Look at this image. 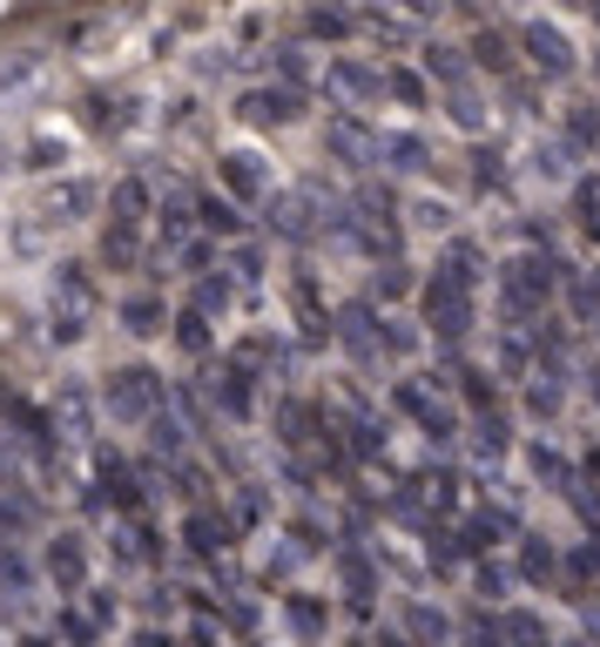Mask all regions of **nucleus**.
<instances>
[{
  "label": "nucleus",
  "instance_id": "obj_1",
  "mask_svg": "<svg viewBox=\"0 0 600 647\" xmlns=\"http://www.w3.org/2000/svg\"><path fill=\"white\" fill-rule=\"evenodd\" d=\"M95 317H102L95 270L89 264H54V277H48V338L54 345H81Z\"/></svg>",
  "mask_w": 600,
  "mask_h": 647
},
{
  "label": "nucleus",
  "instance_id": "obj_2",
  "mask_svg": "<svg viewBox=\"0 0 600 647\" xmlns=\"http://www.w3.org/2000/svg\"><path fill=\"white\" fill-rule=\"evenodd\" d=\"M95 398H102V412H109L115 425H149L162 404H169L162 371H149V364H122V371H109Z\"/></svg>",
  "mask_w": 600,
  "mask_h": 647
},
{
  "label": "nucleus",
  "instance_id": "obj_3",
  "mask_svg": "<svg viewBox=\"0 0 600 647\" xmlns=\"http://www.w3.org/2000/svg\"><path fill=\"white\" fill-rule=\"evenodd\" d=\"M553 270H560V264H547V257H512V264L499 270V304H506L512 324L540 317V304L553 297Z\"/></svg>",
  "mask_w": 600,
  "mask_h": 647
},
{
  "label": "nucleus",
  "instance_id": "obj_4",
  "mask_svg": "<svg viewBox=\"0 0 600 647\" xmlns=\"http://www.w3.org/2000/svg\"><path fill=\"white\" fill-rule=\"evenodd\" d=\"M418 310H425V324L446 338V345H459L466 331H472V290H459V284H446V277H433L418 290Z\"/></svg>",
  "mask_w": 600,
  "mask_h": 647
},
{
  "label": "nucleus",
  "instance_id": "obj_5",
  "mask_svg": "<svg viewBox=\"0 0 600 647\" xmlns=\"http://www.w3.org/2000/svg\"><path fill=\"white\" fill-rule=\"evenodd\" d=\"M216 183H223V203H271V162L256 148H230L216 155Z\"/></svg>",
  "mask_w": 600,
  "mask_h": 647
},
{
  "label": "nucleus",
  "instance_id": "obj_6",
  "mask_svg": "<svg viewBox=\"0 0 600 647\" xmlns=\"http://www.w3.org/2000/svg\"><path fill=\"white\" fill-rule=\"evenodd\" d=\"M324 155L345 162V170H365V162H378V129L365 115H352V109H337L324 122Z\"/></svg>",
  "mask_w": 600,
  "mask_h": 647
},
{
  "label": "nucleus",
  "instance_id": "obj_7",
  "mask_svg": "<svg viewBox=\"0 0 600 647\" xmlns=\"http://www.w3.org/2000/svg\"><path fill=\"white\" fill-rule=\"evenodd\" d=\"M95 412H102V398H95L89 384H74V378L54 384V398H48V419H54V439H61V445H68V439H74V445L95 439Z\"/></svg>",
  "mask_w": 600,
  "mask_h": 647
},
{
  "label": "nucleus",
  "instance_id": "obj_8",
  "mask_svg": "<svg viewBox=\"0 0 600 647\" xmlns=\"http://www.w3.org/2000/svg\"><path fill=\"white\" fill-rule=\"evenodd\" d=\"M236 115H243L250 129H284V122L304 115V95L284 89V81H264V89H243V95H236Z\"/></svg>",
  "mask_w": 600,
  "mask_h": 647
},
{
  "label": "nucleus",
  "instance_id": "obj_9",
  "mask_svg": "<svg viewBox=\"0 0 600 647\" xmlns=\"http://www.w3.org/2000/svg\"><path fill=\"white\" fill-rule=\"evenodd\" d=\"M41 566H48L54 594H81V587H89V540H81V533H54Z\"/></svg>",
  "mask_w": 600,
  "mask_h": 647
},
{
  "label": "nucleus",
  "instance_id": "obj_10",
  "mask_svg": "<svg viewBox=\"0 0 600 647\" xmlns=\"http://www.w3.org/2000/svg\"><path fill=\"white\" fill-rule=\"evenodd\" d=\"M520 48H527V61H533L547 81L573 74V41H567L553 21H527V28H520Z\"/></svg>",
  "mask_w": 600,
  "mask_h": 647
},
{
  "label": "nucleus",
  "instance_id": "obj_11",
  "mask_svg": "<svg viewBox=\"0 0 600 647\" xmlns=\"http://www.w3.org/2000/svg\"><path fill=\"white\" fill-rule=\"evenodd\" d=\"M378 331H385V317L358 297V304H345L337 310V345H345L358 364H378Z\"/></svg>",
  "mask_w": 600,
  "mask_h": 647
},
{
  "label": "nucleus",
  "instance_id": "obj_12",
  "mask_svg": "<svg viewBox=\"0 0 600 647\" xmlns=\"http://www.w3.org/2000/svg\"><path fill=\"white\" fill-rule=\"evenodd\" d=\"M264 223H271V236H284V243H304V236L317 229V196H311V189L271 196V203H264Z\"/></svg>",
  "mask_w": 600,
  "mask_h": 647
},
{
  "label": "nucleus",
  "instance_id": "obj_13",
  "mask_svg": "<svg viewBox=\"0 0 600 647\" xmlns=\"http://www.w3.org/2000/svg\"><path fill=\"white\" fill-rule=\"evenodd\" d=\"M324 89H330L337 102H372V95L385 89V74H378L372 61H358V54H337V61H324Z\"/></svg>",
  "mask_w": 600,
  "mask_h": 647
},
{
  "label": "nucleus",
  "instance_id": "obj_14",
  "mask_svg": "<svg viewBox=\"0 0 600 647\" xmlns=\"http://www.w3.org/2000/svg\"><path fill=\"white\" fill-rule=\"evenodd\" d=\"M102 203V189L89 183V176H61V183H48V196H41V223H81Z\"/></svg>",
  "mask_w": 600,
  "mask_h": 647
},
{
  "label": "nucleus",
  "instance_id": "obj_15",
  "mask_svg": "<svg viewBox=\"0 0 600 647\" xmlns=\"http://www.w3.org/2000/svg\"><path fill=\"white\" fill-rule=\"evenodd\" d=\"M210 404H216L223 419H236V425H243V419L256 412V378H250V371H236V364H223V371L210 378Z\"/></svg>",
  "mask_w": 600,
  "mask_h": 647
},
{
  "label": "nucleus",
  "instance_id": "obj_16",
  "mask_svg": "<svg viewBox=\"0 0 600 647\" xmlns=\"http://www.w3.org/2000/svg\"><path fill=\"white\" fill-rule=\"evenodd\" d=\"M230 513H216V506H190V520H183V540H190V553H203V559H216L223 546H230Z\"/></svg>",
  "mask_w": 600,
  "mask_h": 647
},
{
  "label": "nucleus",
  "instance_id": "obj_17",
  "mask_svg": "<svg viewBox=\"0 0 600 647\" xmlns=\"http://www.w3.org/2000/svg\"><path fill=\"white\" fill-rule=\"evenodd\" d=\"M122 331H129V338H162V331H169V304H162L155 290L122 297Z\"/></svg>",
  "mask_w": 600,
  "mask_h": 647
},
{
  "label": "nucleus",
  "instance_id": "obj_18",
  "mask_svg": "<svg viewBox=\"0 0 600 647\" xmlns=\"http://www.w3.org/2000/svg\"><path fill=\"white\" fill-rule=\"evenodd\" d=\"M149 203H155V189H149V176H122V183L109 189V223H129V229H142V216H149Z\"/></svg>",
  "mask_w": 600,
  "mask_h": 647
},
{
  "label": "nucleus",
  "instance_id": "obj_19",
  "mask_svg": "<svg viewBox=\"0 0 600 647\" xmlns=\"http://www.w3.org/2000/svg\"><path fill=\"white\" fill-rule=\"evenodd\" d=\"M41 68H48V48H8L0 54V95H21Z\"/></svg>",
  "mask_w": 600,
  "mask_h": 647
},
{
  "label": "nucleus",
  "instance_id": "obj_20",
  "mask_svg": "<svg viewBox=\"0 0 600 647\" xmlns=\"http://www.w3.org/2000/svg\"><path fill=\"white\" fill-rule=\"evenodd\" d=\"M135 264H142V229L109 223L102 229V270H135Z\"/></svg>",
  "mask_w": 600,
  "mask_h": 647
},
{
  "label": "nucleus",
  "instance_id": "obj_21",
  "mask_svg": "<svg viewBox=\"0 0 600 647\" xmlns=\"http://www.w3.org/2000/svg\"><path fill=\"white\" fill-rule=\"evenodd\" d=\"M115 553H122L129 566H149V559H162V540H155V526L135 513V520H122V533H115Z\"/></svg>",
  "mask_w": 600,
  "mask_h": 647
},
{
  "label": "nucleus",
  "instance_id": "obj_22",
  "mask_svg": "<svg viewBox=\"0 0 600 647\" xmlns=\"http://www.w3.org/2000/svg\"><path fill=\"white\" fill-rule=\"evenodd\" d=\"M169 331H176V351H183V358H210V345H216V324H210L203 310H183Z\"/></svg>",
  "mask_w": 600,
  "mask_h": 647
},
{
  "label": "nucleus",
  "instance_id": "obj_23",
  "mask_svg": "<svg viewBox=\"0 0 600 647\" xmlns=\"http://www.w3.org/2000/svg\"><path fill=\"white\" fill-rule=\"evenodd\" d=\"M378 155L391 162V170H398V176H418V170H425V162H433V148H425L418 135H378Z\"/></svg>",
  "mask_w": 600,
  "mask_h": 647
},
{
  "label": "nucleus",
  "instance_id": "obj_24",
  "mask_svg": "<svg viewBox=\"0 0 600 647\" xmlns=\"http://www.w3.org/2000/svg\"><path fill=\"white\" fill-rule=\"evenodd\" d=\"M230 297H236V277H230V270H216V277L203 270V277H196V290H190V310L223 317V310H230Z\"/></svg>",
  "mask_w": 600,
  "mask_h": 647
},
{
  "label": "nucleus",
  "instance_id": "obj_25",
  "mask_svg": "<svg viewBox=\"0 0 600 647\" xmlns=\"http://www.w3.org/2000/svg\"><path fill=\"white\" fill-rule=\"evenodd\" d=\"M446 115H452V122H459L466 135H479V129L492 122V109H486V95L472 89V81H466V89H452V95H446Z\"/></svg>",
  "mask_w": 600,
  "mask_h": 647
},
{
  "label": "nucleus",
  "instance_id": "obj_26",
  "mask_svg": "<svg viewBox=\"0 0 600 647\" xmlns=\"http://www.w3.org/2000/svg\"><path fill=\"white\" fill-rule=\"evenodd\" d=\"M533 176L540 183H573V142H540L533 148Z\"/></svg>",
  "mask_w": 600,
  "mask_h": 647
},
{
  "label": "nucleus",
  "instance_id": "obj_27",
  "mask_svg": "<svg viewBox=\"0 0 600 647\" xmlns=\"http://www.w3.org/2000/svg\"><path fill=\"white\" fill-rule=\"evenodd\" d=\"M527 465H533V479H547V485H560V493H573V465H567L553 445H533Z\"/></svg>",
  "mask_w": 600,
  "mask_h": 647
},
{
  "label": "nucleus",
  "instance_id": "obj_28",
  "mask_svg": "<svg viewBox=\"0 0 600 647\" xmlns=\"http://www.w3.org/2000/svg\"><path fill=\"white\" fill-rule=\"evenodd\" d=\"M499 640H506V647H553L533 614H506V620H499Z\"/></svg>",
  "mask_w": 600,
  "mask_h": 647
},
{
  "label": "nucleus",
  "instance_id": "obj_29",
  "mask_svg": "<svg viewBox=\"0 0 600 647\" xmlns=\"http://www.w3.org/2000/svg\"><path fill=\"white\" fill-rule=\"evenodd\" d=\"M425 74H439L446 89H466V54L459 48H425Z\"/></svg>",
  "mask_w": 600,
  "mask_h": 647
},
{
  "label": "nucleus",
  "instance_id": "obj_30",
  "mask_svg": "<svg viewBox=\"0 0 600 647\" xmlns=\"http://www.w3.org/2000/svg\"><path fill=\"white\" fill-rule=\"evenodd\" d=\"M89 122H95L102 135H122L135 115H129V102H122V95H115V102H109V95H89Z\"/></svg>",
  "mask_w": 600,
  "mask_h": 647
},
{
  "label": "nucleus",
  "instance_id": "obj_31",
  "mask_svg": "<svg viewBox=\"0 0 600 647\" xmlns=\"http://www.w3.org/2000/svg\"><path fill=\"white\" fill-rule=\"evenodd\" d=\"M284 620H291L304 640H317V634H324V607H317L311 594H291V600H284Z\"/></svg>",
  "mask_w": 600,
  "mask_h": 647
},
{
  "label": "nucleus",
  "instance_id": "obj_32",
  "mask_svg": "<svg viewBox=\"0 0 600 647\" xmlns=\"http://www.w3.org/2000/svg\"><path fill=\"white\" fill-rule=\"evenodd\" d=\"M418 432L433 439V445H446V439H459V419H452V404H425L418 412Z\"/></svg>",
  "mask_w": 600,
  "mask_h": 647
},
{
  "label": "nucleus",
  "instance_id": "obj_33",
  "mask_svg": "<svg viewBox=\"0 0 600 647\" xmlns=\"http://www.w3.org/2000/svg\"><path fill=\"white\" fill-rule=\"evenodd\" d=\"M142 432H149V445H155L162 459H176V452H183V425H176V419H169V412H155V419H149Z\"/></svg>",
  "mask_w": 600,
  "mask_h": 647
},
{
  "label": "nucleus",
  "instance_id": "obj_34",
  "mask_svg": "<svg viewBox=\"0 0 600 647\" xmlns=\"http://www.w3.org/2000/svg\"><path fill=\"white\" fill-rule=\"evenodd\" d=\"M527 412H533V419H560V384H553L547 371L527 384Z\"/></svg>",
  "mask_w": 600,
  "mask_h": 647
},
{
  "label": "nucleus",
  "instance_id": "obj_35",
  "mask_svg": "<svg viewBox=\"0 0 600 647\" xmlns=\"http://www.w3.org/2000/svg\"><path fill=\"white\" fill-rule=\"evenodd\" d=\"M385 95L405 102V109H418V102H425V81H418L411 68H391V74H385Z\"/></svg>",
  "mask_w": 600,
  "mask_h": 647
},
{
  "label": "nucleus",
  "instance_id": "obj_36",
  "mask_svg": "<svg viewBox=\"0 0 600 647\" xmlns=\"http://www.w3.org/2000/svg\"><path fill=\"white\" fill-rule=\"evenodd\" d=\"M196 223H203V229H216V236H236V203L203 196V203H196Z\"/></svg>",
  "mask_w": 600,
  "mask_h": 647
},
{
  "label": "nucleus",
  "instance_id": "obj_37",
  "mask_svg": "<svg viewBox=\"0 0 600 647\" xmlns=\"http://www.w3.org/2000/svg\"><path fill=\"white\" fill-rule=\"evenodd\" d=\"M472 54H479V61H486L492 74H506V68H512V54H506V41H499L492 28H479V34H472Z\"/></svg>",
  "mask_w": 600,
  "mask_h": 647
},
{
  "label": "nucleus",
  "instance_id": "obj_38",
  "mask_svg": "<svg viewBox=\"0 0 600 647\" xmlns=\"http://www.w3.org/2000/svg\"><path fill=\"white\" fill-rule=\"evenodd\" d=\"M472 445H479V459H499V452H506V419L486 412V419L472 425Z\"/></svg>",
  "mask_w": 600,
  "mask_h": 647
},
{
  "label": "nucleus",
  "instance_id": "obj_39",
  "mask_svg": "<svg viewBox=\"0 0 600 647\" xmlns=\"http://www.w3.org/2000/svg\"><path fill=\"white\" fill-rule=\"evenodd\" d=\"M520 574H527V581H547V574H553V546H540V540H533V546L520 553Z\"/></svg>",
  "mask_w": 600,
  "mask_h": 647
},
{
  "label": "nucleus",
  "instance_id": "obj_40",
  "mask_svg": "<svg viewBox=\"0 0 600 647\" xmlns=\"http://www.w3.org/2000/svg\"><path fill=\"white\" fill-rule=\"evenodd\" d=\"M411 229H452V209L446 203H411Z\"/></svg>",
  "mask_w": 600,
  "mask_h": 647
},
{
  "label": "nucleus",
  "instance_id": "obj_41",
  "mask_svg": "<svg viewBox=\"0 0 600 647\" xmlns=\"http://www.w3.org/2000/svg\"><path fill=\"white\" fill-rule=\"evenodd\" d=\"M277 74H284V89H297V81L311 74V61H304V48H277Z\"/></svg>",
  "mask_w": 600,
  "mask_h": 647
},
{
  "label": "nucleus",
  "instance_id": "obj_42",
  "mask_svg": "<svg viewBox=\"0 0 600 647\" xmlns=\"http://www.w3.org/2000/svg\"><path fill=\"white\" fill-rule=\"evenodd\" d=\"M573 142H593V148H600V109H593V102L573 109Z\"/></svg>",
  "mask_w": 600,
  "mask_h": 647
},
{
  "label": "nucleus",
  "instance_id": "obj_43",
  "mask_svg": "<svg viewBox=\"0 0 600 647\" xmlns=\"http://www.w3.org/2000/svg\"><path fill=\"white\" fill-rule=\"evenodd\" d=\"M411 634H418V640H446V620H439L433 607H411Z\"/></svg>",
  "mask_w": 600,
  "mask_h": 647
},
{
  "label": "nucleus",
  "instance_id": "obj_44",
  "mask_svg": "<svg viewBox=\"0 0 600 647\" xmlns=\"http://www.w3.org/2000/svg\"><path fill=\"white\" fill-rule=\"evenodd\" d=\"M61 155H68V142H48V135H41V142L28 148V170H54Z\"/></svg>",
  "mask_w": 600,
  "mask_h": 647
},
{
  "label": "nucleus",
  "instance_id": "obj_45",
  "mask_svg": "<svg viewBox=\"0 0 600 647\" xmlns=\"http://www.w3.org/2000/svg\"><path fill=\"white\" fill-rule=\"evenodd\" d=\"M452 472H433V479H425V506H452Z\"/></svg>",
  "mask_w": 600,
  "mask_h": 647
},
{
  "label": "nucleus",
  "instance_id": "obj_46",
  "mask_svg": "<svg viewBox=\"0 0 600 647\" xmlns=\"http://www.w3.org/2000/svg\"><path fill=\"white\" fill-rule=\"evenodd\" d=\"M304 28H311V34H324V41H337V34H345L352 21H345V14H324V8H317V14H311Z\"/></svg>",
  "mask_w": 600,
  "mask_h": 647
},
{
  "label": "nucleus",
  "instance_id": "obj_47",
  "mask_svg": "<svg viewBox=\"0 0 600 647\" xmlns=\"http://www.w3.org/2000/svg\"><path fill=\"white\" fill-rule=\"evenodd\" d=\"M405 290H411L405 264H385V277H378V297H405Z\"/></svg>",
  "mask_w": 600,
  "mask_h": 647
},
{
  "label": "nucleus",
  "instance_id": "obj_48",
  "mask_svg": "<svg viewBox=\"0 0 600 647\" xmlns=\"http://www.w3.org/2000/svg\"><path fill=\"white\" fill-rule=\"evenodd\" d=\"M472 176H479V189H486V183H499V155H492V148H479V155H472Z\"/></svg>",
  "mask_w": 600,
  "mask_h": 647
},
{
  "label": "nucleus",
  "instance_id": "obj_49",
  "mask_svg": "<svg viewBox=\"0 0 600 647\" xmlns=\"http://www.w3.org/2000/svg\"><path fill=\"white\" fill-rule=\"evenodd\" d=\"M345 581H352V587H372V559H365V553H345Z\"/></svg>",
  "mask_w": 600,
  "mask_h": 647
},
{
  "label": "nucleus",
  "instance_id": "obj_50",
  "mask_svg": "<svg viewBox=\"0 0 600 647\" xmlns=\"http://www.w3.org/2000/svg\"><path fill=\"white\" fill-rule=\"evenodd\" d=\"M479 594H486V600L506 594V566H479Z\"/></svg>",
  "mask_w": 600,
  "mask_h": 647
},
{
  "label": "nucleus",
  "instance_id": "obj_51",
  "mask_svg": "<svg viewBox=\"0 0 600 647\" xmlns=\"http://www.w3.org/2000/svg\"><path fill=\"white\" fill-rule=\"evenodd\" d=\"M135 647H183V640H169V634H155V627H149V634H135Z\"/></svg>",
  "mask_w": 600,
  "mask_h": 647
},
{
  "label": "nucleus",
  "instance_id": "obj_52",
  "mask_svg": "<svg viewBox=\"0 0 600 647\" xmlns=\"http://www.w3.org/2000/svg\"><path fill=\"white\" fill-rule=\"evenodd\" d=\"M587 384H593V404H600V364H593V378H587Z\"/></svg>",
  "mask_w": 600,
  "mask_h": 647
},
{
  "label": "nucleus",
  "instance_id": "obj_53",
  "mask_svg": "<svg viewBox=\"0 0 600 647\" xmlns=\"http://www.w3.org/2000/svg\"><path fill=\"white\" fill-rule=\"evenodd\" d=\"M587 236H593V243H600V223H587Z\"/></svg>",
  "mask_w": 600,
  "mask_h": 647
},
{
  "label": "nucleus",
  "instance_id": "obj_54",
  "mask_svg": "<svg viewBox=\"0 0 600 647\" xmlns=\"http://www.w3.org/2000/svg\"><path fill=\"white\" fill-rule=\"evenodd\" d=\"M21 647H48V640H34V634H28V640H21Z\"/></svg>",
  "mask_w": 600,
  "mask_h": 647
},
{
  "label": "nucleus",
  "instance_id": "obj_55",
  "mask_svg": "<svg viewBox=\"0 0 600 647\" xmlns=\"http://www.w3.org/2000/svg\"><path fill=\"white\" fill-rule=\"evenodd\" d=\"M567 647H593V640H567Z\"/></svg>",
  "mask_w": 600,
  "mask_h": 647
},
{
  "label": "nucleus",
  "instance_id": "obj_56",
  "mask_svg": "<svg viewBox=\"0 0 600 647\" xmlns=\"http://www.w3.org/2000/svg\"><path fill=\"white\" fill-rule=\"evenodd\" d=\"M0 155H8V135H0Z\"/></svg>",
  "mask_w": 600,
  "mask_h": 647
},
{
  "label": "nucleus",
  "instance_id": "obj_57",
  "mask_svg": "<svg viewBox=\"0 0 600 647\" xmlns=\"http://www.w3.org/2000/svg\"><path fill=\"white\" fill-rule=\"evenodd\" d=\"M593 21H600V0H593Z\"/></svg>",
  "mask_w": 600,
  "mask_h": 647
},
{
  "label": "nucleus",
  "instance_id": "obj_58",
  "mask_svg": "<svg viewBox=\"0 0 600 647\" xmlns=\"http://www.w3.org/2000/svg\"><path fill=\"white\" fill-rule=\"evenodd\" d=\"M593 74H600V54H593Z\"/></svg>",
  "mask_w": 600,
  "mask_h": 647
},
{
  "label": "nucleus",
  "instance_id": "obj_59",
  "mask_svg": "<svg viewBox=\"0 0 600 647\" xmlns=\"http://www.w3.org/2000/svg\"><path fill=\"white\" fill-rule=\"evenodd\" d=\"M593 331H600V317H593Z\"/></svg>",
  "mask_w": 600,
  "mask_h": 647
},
{
  "label": "nucleus",
  "instance_id": "obj_60",
  "mask_svg": "<svg viewBox=\"0 0 600 647\" xmlns=\"http://www.w3.org/2000/svg\"><path fill=\"white\" fill-rule=\"evenodd\" d=\"M0 398H8V391H0Z\"/></svg>",
  "mask_w": 600,
  "mask_h": 647
}]
</instances>
